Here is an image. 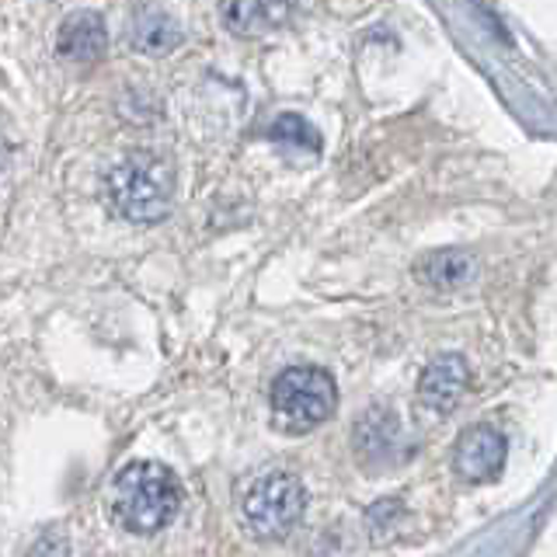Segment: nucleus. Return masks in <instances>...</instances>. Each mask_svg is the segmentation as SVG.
I'll return each instance as SVG.
<instances>
[{"mask_svg":"<svg viewBox=\"0 0 557 557\" xmlns=\"http://www.w3.org/2000/svg\"><path fill=\"white\" fill-rule=\"evenodd\" d=\"M109 46V28L98 11H74L63 17L57 32V52L70 63H95L104 57Z\"/></svg>","mask_w":557,"mask_h":557,"instance_id":"nucleus-7","label":"nucleus"},{"mask_svg":"<svg viewBox=\"0 0 557 557\" xmlns=\"http://www.w3.org/2000/svg\"><path fill=\"white\" fill-rule=\"evenodd\" d=\"M174 171L161 153L133 150L104 174V199L112 213L129 223H161L171 213Z\"/></svg>","mask_w":557,"mask_h":557,"instance_id":"nucleus-2","label":"nucleus"},{"mask_svg":"<svg viewBox=\"0 0 557 557\" xmlns=\"http://www.w3.org/2000/svg\"><path fill=\"white\" fill-rule=\"evenodd\" d=\"M4 171H8V150L0 147V174H4Z\"/></svg>","mask_w":557,"mask_h":557,"instance_id":"nucleus-13","label":"nucleus"},{"mask_svg":"<svg viewBox=\"0 0 557 557\" xmlns=\"http://www.w3.org/2000/svg\"><path fill=\"white\" fill-rule=\"evenodd\" d=\"M223 22L237 35H261L283 22V0H220Z\"/></svg>","mask_w":557,"mask_h":557,"instance_id":"nucleus-11","label":"nucleus"},{"mask_svg":"<svg viewBox=\"0 0 557 557\" xmlns=\"http://www.w3.org/2000/svg\"><path fill=\"white\" fill-rule=\"evenodd\" d=\"M112 519L126 533L153 536L171 527L182 509V484L164 463L136 460L126 463L112 481Z\"/></svg>","mask_w":557,"mask_h":557,"instance_id":"nucleus-1","label":"nucleus"},{"mask_svg":"<svg viewBox=\"0 0 557 557\" xmlns=\"http://www.w3.org/2000/svg\"><path fill=\"white\" fill-rule=\"evenodd\" d=\"M272 418L289 435H304L324 425L338 408V387L318 366H293L272 380Z\"/></svg>","mask_w":557,"mask_h":557,"instance_id":"nucleus-3","label":"nucleus"},{"mask_svg":"<svg viewBox=\"0 0 557 557\" xmlns=\"http://www.w3.org/2000/svg\"><path fill=\"white\" fill-rule=\"evenodd\" d=\"M414 275L432 289H460L478 275V261L463 248H443V251H429L418 261Z\"/></svg>","mask_w":557,"mask_h":557,"instance_id":"nucleus-9","label":"nucleus"},{"mask_svg":"<svg viewBox=\"0 0 557 557\" xmlns=\"http://www.w3.org/2000/svg\"><path fill=\"white\" fill-rule=\"evenodd\" d=\"M129 42L136 52H147V57H164L174 46L182 42V25L174 17L157 8V4H139L133 11L129 22Z\"/></svg>","mask_w":557,"mask_h":557,"instance_id":"nucleus-8","label":"nucleus"},{"mask_svg":"<svg viewBox=\"0 0 557 557\" xmlns=\"http://www.w3.org/2000/svg\"><path fill=\"white\" fill-rule=\"evenodd\" d=\"M304 509H307V492L300 478L283 474V470H272V474L258 478L248 487V495H244V519L265 540L293 533L296 522L304 519Z\"/></svg>","mask_w":557,"mask_h":557,"instance_id":"nucleus-4","label":"nucleus"},{"mask_svg":"<svg viewBox=\"0 0 557 557\" xmlns=\"http://www.w3.org/2000/svg\"><path fill=\"white\" fill-rule=\"evenodd\" d=\"M467 383H470L467 359L457 352H443L425 366L422 376H418V397H422L425 408L446 414L460 405Z\"/></svg>","mask_w":557,"mask_h":557,"instance_id":"nucleus-6","label":"nucleus"},{"mask_svg":"<svg viewBox=\"0 0 557 557\" xmlns=\"http://www.w3.org/2000/svg\"><path fill=\"white\" fill-rule=\"evenodd\" d=\"M400 440V418L394 411H370L359 418V429H356V449L362 463H394V449Z\"/></svg>","mask_w":557,"mask_h":557,"instance_id":"nucleus-10","label":"nucleus"},{"mask_svg":"<svg viewBox=\"0 0 557 557\" xmlns=\"http://www.w3.org/2000/svg\"><path fill=\"white\" fill-rule=\"evenodd\" d=\"M502 467H505V435L495 425H474L457 440L453 470H457L463 481L470 484L492 481L502 474Z\"/></svg>","mask_w":557,"mask_h":557,"instance_id":"nucleus-5","label":"nucleus"},{"mask_svg":"<svg viewBox=\"0 0 557 557\" xmlns=\"http://www.w3.org/2000/svg\"><path fill=\"white\" fill-rule=\"evenodd\" d=\"M265 136L272 139V144H289L296 150H307V153H321V133L310 126V122L304 115H278L272 126L265 129Z\"/></svg>","mask_w":557,"mask_h":557,"instance_id":"nucleus-12","label":"nucleus"}]
</instances>
